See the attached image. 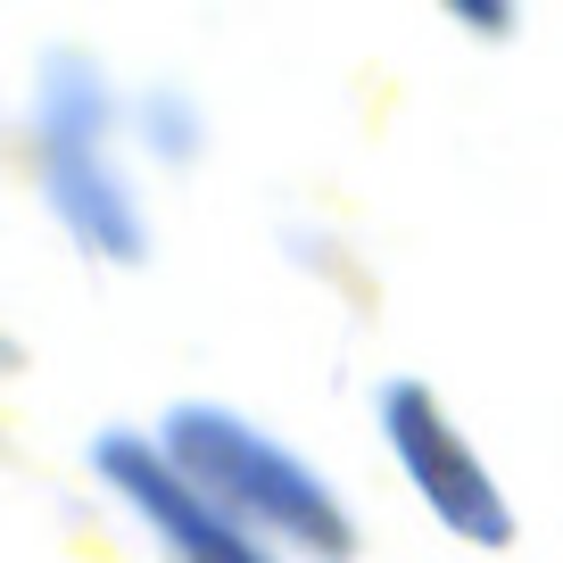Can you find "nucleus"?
Listing matches in <instances>:
<instances>
[{
  "instance_id": "f257e3e1",
  "label": "nucleus",
  "mask_w": 563,
  "mask_h": 563,
  "mask_svg": "<svg viewBox=\"0 0 563 563\" xmlns=\"http://www.w3.org/2000/svg\"><path fill=\"white\" fill-rule=\"evenodd\" d=\"M158 456L241 530H274V539L307 547L316 563H340L356 547L340 497L323 489L299 456H282L265 431H249L241 415H224V406H175Z\"/></svg>"
},
{
  "instance_id": "f03ea898",
  "label": "nucleus",
  "mask_w": 563,
  "mask_h": 563,
  "mask_svg": "<svg viewBox=\"0 0 563 563\" xmlns=\"http://www.w3.org/2000/svg\"><path fill=\"white\" fill-rule=\"evenodd\" d=\"M42 166H51V199L84 232V249L141 257V216L117 166L100 158V75L84 58H51V75H42Z\"/></svg>"
},
{
  "instance_id": "7ed1b4c3",
  "label": "nucleus",
  "mask_w": 563,
  "mask_h": 563,
  "mask_svg": "<svg viewBox=\"0 0 563 563\" xmlns=\"http://www.w3.org/2000/svg\"><path fill=\"white\" fill-rule=\"evenodd\" d=\"M382 431L389 448H398L406 481L422 489V506L440 514L456 539H481V547H506L514 539V514H506V489L489 481V464L464 448V431L440 415V398L415 382H398L382 398Z\"/></svg>"
},
{
  "instance_id": "20e7f679",
  "label": "nucleus",
  "mask_w": 563,
  "mask_h": 563,
  "mask_svg": "<svg viewBox=\"0 0 563 563\" xmlns=\"http://www.w3.org/2000/svg\"><path fill=\"white\" fill-rule=\"evenodd\" d=\"M100 473L117 481L124 497H133L141 522H150L166 547H175V563H274L241 522H224V514H216L208 497H199L191 481H183L175 464L158 456V440L108 431V440H100Z\"/></svg>"
}]
</instances>
